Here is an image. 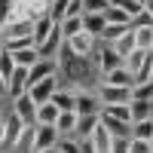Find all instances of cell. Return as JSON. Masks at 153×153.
Listing matches in <instances>:
<instances>
[{
    "label": "cell",
    "instance_id": "cell-38",
    "mask_svg": "<svg viewBox=\"0 0 153 153\" xmlns=\"http://www.w3.org/2000/svg\"><path fill=\"white\" fill-rule=\"evenodd\" d=\"M0 150H6V117H0Z\"/></svg>",
    "mask_w": 153,
    "mask_h": 153
},
{
    "label": "cell",
    "instance_id": "cell-16",
    "mask_svg": "<svg viewBox=\"0 0 153 153\" xmlns=\"http://www.w3.org/2000/svg\"><path fill=\"white\" fill-rule=\"evenodd\" d=\"M129 31H132V25H120V22H107V25H104V31H101V37H98V40H101V43H110V46H113V43H117V40H120L123 34H129Z\"/></svg>",
    "mask_w": 153,
    "mask_h": 153
},
{
    "label": "cell",
    "instance_id": "cell-45",
    "mask_svg": "<svg viewBox=\"0 0 153 153\" xmlns=\"http://www.w3.org/2000/svg\"><path fill=\"white\" fill-rule=\"evenodd\" d=\"M0 101H3V98H0ZM0 117H3V110H0Z\"/></svg>",
    "mask_w": 153,
    "mask_h": 153
},
{
    "label": "cell",
    "instance_id": "cell-47",
    "mask_svg": "<svg viewBox=\"0 0 153 153\" xmlns=\"http://www.w3.org/2000/svg\"><path fill=\"white\" fill-rule=\"evenodd\" d=\"M150 80H153V74H150Z\"/></svg>",
    "mask_w": 153,
    "mask_h": 153
},
{
    "label": "cell",
    "instance_id": "cell-36",
    "mask_svg": "<svg viewBox=\"0 0 153 153\" xmlns=\"http://www.w3.org/2000/svg\"><path fill=\"white\" fill-rule=\"evenodd\" d=\"M132 28H153V16H150V12L144 9L138 19H132Z\"/></svg>",
    "mask_w": 153,
    "mask_h": 153
},
{
    "label": "cell",
    "instance_id": "cell-9",
    "mask_svg": "<svg viewBox=\"0 0 153 153\" xmlns=\"http://www.w3.org/2000/svg\"><path fill=\"white\" fill-rule=\"evenodd\" d=\"M22 37H34V22L16 19V22L3 25V43H6V40H22Z\"/></svg>",
    "mask_w": 153,
    "mask_h": 153
},
{
    "label": "cell",
    "instance_id": "cell-10",
    "mask_svg": "<svg viewBox=\"0 0 153 153\" xmlns=\"http://www.w3.org/2000/svg\"><path fill=\"white\" fill-rule=\"evenodd\" d=\"M49 3L52 0H22V19L28 22H40L49 16Z\"/></svg>",
    "mask_w": 153,
    "mask_h": 153
},
{
    "label": "cell",
    "instance_id": "cell-19",
    "mask_svg": "<svg viewBox=\"0 0 153 153\" xmlns=\"http://www.w3.org/2000/svg\"><path fill=\"white\" fill-rule=\"evenodd\" d=\"M58 107L55 101H46V104H37V126H55L58 123Z\"/></svg>",
    "mask_w": 153,
    "mask_h": 153
},
{
    "label": "cell",
    "instance_id": "cell-33",
    "mask_svg": "<svg viewBox=\"0 0 153 153\" xmlns=\"http://www.w3.org/2000/svg\"><path fill=\"white\" fill-rule=\"evenodd\" d=\"M86 12H107L110 9V0H83Z\"/></svg>",
    "mask_w": 153,
    "mask_h": 153
},
{
    "label": "cell",
    "instance_id": "cell-30",
    "mask_svg": "<svg viewBox=\"0 0 153 153\" xmlns=\"http://www.w3.org/2000/svg\"><path fill=\"white\" fill-rule=\"evenodd\" d=\"M132 98H141V101H153V80H144L132 89Z\"/></svg>",
    "mask_w": 153,
    "mask_h": 153
},
{
    "label": "cell",
    "instance_id": "cell-26",
    "mask_svg": "<svg viewBox=\"0 0 153 153\" xmlns=\"http://www.w3.org/2000/svg\"><path fill=\"white\" fill-rule=\"evenodd\" d=\"M68 6H71V0H52V3H49V19L55 25H61L68 19Z\"/></svg>",
    "mask_w": 153,
    "mask_h": 153
},
{
    "label": "cell",
    "instance_id": "cell-4",
    "mask_svg": "<svg viewBox=\"0 0 153 153\" xmlns=\"http://www.w3.org/2000/svg\"><path fill=\"white\" fill-rule=\"evenodd\" d=\"M74 98H76V113L80 117H92V113H101V98H98V89H74Z\"/></svg>",
    "mask_w": 153,
    "mask_h": 153
},
{
    "label": "cell",
    "instance_id": "cell-11",
    "mask_svg": "<svg viewBox=\"0 0 153 153\" xmlns=\"http://www.w3.org/2000/svg\"><path fill=\"white\" fill-rule=\"evenodd\" d=\"M76 123H80V113H76V110H61V113H58L55 129H58V135H61V138H74Z\"/></svg>",
    "mask_w": 153,
    "mask_h": 153
},
{
    "label": "cell",
    "instance_id": "cell-44",
    "mask_svg": "<svg viewBox=\"0 0 153 153\" xmlns=\"http://www.w3.org/2000/svg\"><path fill=\"white\" fill-rule=\"evenodd\" d=\"M52 153H61V150H58V147H55V150H52Z\"/></svg>",
    "mask_w": 153,
    "mask_h": 153
},
{
    "label": "cell",
    "instance_id": "cell-40",
    "mask_svg": "<svg viewBox=\"0 0 153 153\" xmlns=\"http://www.w3.org/2000/svg\"><path fill=\"white\" fill-rule=\"evenodd\" d=\"M144 9H147L150 16H153V0H144Z\"/></svg>",
    "mask_w": 153,
    "mask_h": 153
},
{
    "label": "cell",
    "instance_id": "cell-15",
    "mask_svg": "<svg viewBox=\"0 0 153 153\" xmlns=\"http://www.w3.org/2000/svg\"><path fill=\"white\" fill-rule=\"evenodd\" d=\"M98 83H107V86H129V89H135V76L129 74V68H117V71H110L107 76H101Z\"/></svg>",
    "mask_w": 153,
    "mask_h": 153
},
{
    "label": "cell",
    "instance_id": "cell-12",
    "mask_svg": "<svg viewBox=\"0 0 153 153\" xmlns=\"http://www.w3.org/2000/svg\"><path fill=\"white\" fill-rule=\"evenodd\" d=\"M34 138H37V126H25L16 144L9 147V153H34Z\"/></svg>",
    "mask_w": 153,
    "mask_h": 153
},
{
    "label": "cell",
    "instance_id": "cell-6",
    "mask_svg": "<svg viewBox=\"0 0 153 153\" xmlns=\"http://www.w3.org/2000/svg\"><path fill=\"white\" fill-rule=\"evenodd\" d=\"M98 98H101V107L104 104H129L132 101V89L129 86H107V83H98Z\"/></svg>",
    "mask_w": 153,
    "mask_h": 153
},
{
    "label": "cell",
    "instance_id": "cell-17",
    "mask_svg": "<svg viewBox=\"0 0 153 153\" xmlns=\"http://www.w3.org/2000/svg\"><path fill=\"white\" fill-rule=\"evenodd\" d=\"M12 58H16V68H34L37 61H40V49L37 46H28V49H16V52H12Z\"/></svg>",
    "mask_w": 153,
    "mask_h": 153
},
{
    "label": "cell",
    "instance_id": "cell-14",
    "mask_svg": "<svg viewBox=\"0 0 153 153\" xmlns=\"http://www.w3.org/2000/svg\"><path fill=\"white\" fill-rule=\"evenodd\" d=\"M98 117H101V126H104L113 138H132V123H123V120L104 117V113H98Z\"/></svg>",
    "mask_w": 153,
    "mask_h": 153
},
{
    "label": "cell",
    "instance_id": "cell-27",
    "mask_svg": "<svg viewBox=\"0 0 153 153\" xmlns=\"http://www.w3.org/2000/svg\"><path fill=\"white\" fill-rule=\"evenodd\" d=\"M135 43L144 52H153V28H135Z\"/></svg>",
    "mask_w": 153,
    "mask_h": 153
},
{
    "label": "cell",
    "instance_id": "cell-31",
    "mask_svg": "<svg viewBox=\"0 0 153 153\" xmlns=\"http://www.w3.org/2000/svg\"><path fill=\"white\" fill-rule=\"evenodd\" d=\"M104 19H107V22H120V25H132V19L126 16L123 6H110V9L104 12Z\"/></svg>",
    "mask_w": 153,
    "mask_h": 153
},
{
    "label": "cell",
    "instance_id": "cell-1",
    "mask_svg": "<svg viewBox=\"0 0 153 153\" xmlns=\"http://www.w3.org/2000/svg\"><path fill=\"white\" fill-rule=\"evenodd\" d=\"M58 76L68 80L71 89H92L89 83H92L95 76H101V74H98L95 58H80V55H74L68 46H61V52H58Z\"/></svg>",
    "mask_w": 153,
    "mask_h": 153
},
{
    "label": "cell",
    "instance_id": "cell-49",
    "mask_svg": "<svg viewBox=\"0 0 153 153\" xmlns=\"http://www.w3.org/2000/svg\"><path fill=\"white\" fill-rule=\"evenodd\" d=\"M3 153H6V150H3Z\"/></svg>",
    "mask_w": 153,
    "mask_h": 153
},
{
    "label": "cell",
    "instance_id": "cell-13",
    "mask_svg": "<svg viewBox=\"0 0 153 153\" xmlns=\"http://www.w3.org/2000/svg\"><path fill=\"white\" fill-rule=\"evenodd\" d=\"M98 123H101V117H98V113H92V117H80V123H76V132H74V138H76V141H89V138L95 135Z\"/></svg>",
    "mask_w": 153,
    "mask_h": 153
},
{
    "label": "cell",
    "instance_id": "cell-35",
    "mask_svg": "<svg viewBox=\"0 0 153 153\" xmlns=\"http://www.w3.org/2000/svg\"><path fill=\"white\" fill-rule=\"evenodd\" d=\"M129 153H153V147H150V141L132 138V141H129Z\"/></svg>",
    "mask_w": 153,
    "mask_h": 153
},
{
    "label": "cell",
    "instance_id": "cell-46",
    "mask_svg": "<svg viewBox=\"0 0 153 153\" xmlns=\"http://www.w3.org/2000/svg\"><path fill=\"white\" fill-rule=\"evenodd\" d=\"M150 147H153V138H150Z\"/></svg>",
    "mask_w": 153,
    "mask_h": 153
},
{
    "label": "cell",
    "instance_id": "cell-29",
    "mask_svg": "<svg viewBox=\"0 0 153 153\" xmlns=\"http://www.w3.org/2000/svg\"><path fill=\"white\" fill-rule=\"evenodd\" d=\"M58 28H61V34H65V40H71V37H76L83 31V19H65Z\"/></svg>",
    "mask_w": 153,
    "mask_h": 153
},
{
    "label": "cell",
    "instance_id": "cell-48",
    "mask_svg": "<svg viewBox=\"0 0 153 153\" xmlns=\"http://www.w3.org/2000/svg\"><path fill=\"white\" fill-rule=\"evenodd\" d=\"M141 3H144V0H141Z\"/></svg>",
    "mask_w": 153,
    "mask_h": 153
},
{
    "label": "cell",
    "instance_id": "cell-32",
    "mask_svg": "<svg viewBox=\"0 0 153 153\" xmlns=\"http://www.w3.org/2000/svg\"><path fill=\"white\" fill-rule=\"evenodd\" d=\"M120 6L126 9V16H129V19H138V16L144 12V3H141V0H123Z\"/></svg>",
    "mask_w": 153,
    "mask_h": 153
},
{
    "label": "cell",
    "instance_id": "cell-5",
    "mask_svg": "<svg viewBox=\"0 0 153 153\" xmlns=\"http://www.w3.org/2000/svg\"><path fill=\"white\" fill-rule=\"evenodd\" d=\"M95 65H98V74H101V76H107L110 71L123 68L126 61L117 55V49H113V46H107V43H98V52H95Z\"/></svg>",
    "mask_w": 153,
    "mask_h": 153
},
{
    "label": "cell",
    "instance_id": "cell-24",
    "mask_svg": "<svg viewBox=\"0 0 153 153\" xmlns=\"http://www.w3.org/2000/svg\"><path fill=\"white\" fill-rule=\"evenodd\" d=\"M101 113H104V117H113V120H123V123H132V107L129 104H104Z\"/></svg>",
    "mask_w": 153,
    "mask_h": 153
},
{
    "label": "cell",
    "instance_id": "cell-2",
    "mask_svg": "<svg viewBox=\"0 0 153 153\" xmlns=\"http://www.w3.org/2000/svg\"><path fill=\"white\" fill-rule=\"evenodd\" d=\"M98 37H92L89 31H80L76 37H71V40H65V46L71 49L74 55H80V58H95V52H98Z\"/></svg>",
    "mask_w": 153,
    "mask_h": 153
},
{
    "label": "cell",
    "instance_id": "cell-8",
    "mask_svg": "<svg viewBox=\"0 0 153 153\" xmlns=\"http://www.w3.org/2000/svg\"><path fill=\"white\" fill-rule=\"evenodd\" d=\"M61 141V135L55 126H37V138H34V153H46V150H55Z\"/></svg>",
    "mask_w": 153,
    "mask_h": 153
},
{
    "label": "cell",
    "instance_id": "cell-34",
    "mask_svg": "<svg viewBox=\"0 0 153 153\" xmlns=\"http://www.w3.org/2000/svg\"><path fill=\"white\" fill-rule=\"evenodd\" d=\"M58 150H61V153H83L76 138H61V141H58Z\"/></svg>",
    "mask_w": 153,
    "mask_h": 153
},
{
    "label": "cell",
    "instance_id": "cell-25",
    "mask_svg": "<svg viewBox=\"0 0 153 153\" xmlns=\"http://www.w3.org/2000/svg\"><path fill=\"white\" fill-rule=\"evenodd\" d=\"M52 101H55V107H58V110H74V107H76L74 89H58V92L52 95Z\"/></svg>",
    "mask_w": 153,
    "mask_h": 153
},
{
    "label": "cell",
    "instance_id": "cell-42",
    "mask_svg": "<svg viewBox=\"0 0 153 153\" xmlns=\"http://www.w3.org/2000/svg\"><path fill=\"white\" fill-rule=\"evenodd\" d=\"M120 3H123V0H110V6H120Z\"/></svg>",
    "mask_w": 153,
    "mask_h": 153
},
{
    "label": "cell",
    "instance_id": "cell-22",
    "mask_svg": "<svg viewBox=\"0 0 153 153\" xmlns=\"http://www.w3.org/2000/svg\"><path fill=\"white\" fill-rule=\"evenodd\" d=\"M132 107V123H141V120H153V101H141V98H132L129 101Z\"/></svg>",
    "mask_w": 153,
    "mask_h": 153
},
{
    "label": "cell",
    "instance_id": "cell-43",
    "mask_svg": "<svg viewBox=\"0 0 153 153\" xmlns=\"http://www.w3.org/2000/svg\"><path fill=\"white\" fill-rule=\"evenodd\" d=\"M3 49H6V46H3V43H0V55H3Z\"/></svg>",
    "mask_w": 153,
    "mask_h": 153
},
{
    "label": "cell",
    "instance_id": "cell-41",
    "mask_svg": "<svg viewBox=\"0 0 153 153\" xmlns=\"http://www.w3.org/2000/svg\"><path fill=\"white\" fill-rule=\"evenodd\" d=\"M0 43H3V22H0Z\"/></svg>",
    "mask_w": 153,
    "mask_h": 153
},
{
    "label": "cell",
    "instance_id": "cell-18",
    "mask_svg": "<svg viewBox=\"0 0 153 153\" xmlns=\"http://www.w3.org/2000/svg\"><path fill=\"white\" fill-rule=\"evenodd\" d=\"M52 31H55V22L49 19V16L40 19V22H34V46H37V49H43V43L49 40V34H52Z\"/></svg>",
    "mask_w": 153,
    "mask_h": 153
},
{
    "label": "cell",
    "instance_id": "cell-21",
    "mask_svg": "<svg viewBox=\"0 0 153 153\" xmlns=\"http://www.w3.org/2000/svg\"><path fill=\"white\" fill-rule=\"evenodd\" d=\"M104 25H107L104 12H86V16H83V31H89L92 37H101V31H104Z\"/></svg>",
    "mask_w": 153,
    "mask_h": 153
},
{
    "label": "cell",
    "instance_id": "cell-28",
    "mask_svg": "<svg viewBox=\"0 0 153 153\" xmlns=\"http://www.w3.org/2000/svg\"><path fill=\"white\" fill-rule=\"evenodd\" d=\"M132 138H141V141H150V138H153V120H141V123H132Z\"/></svg>",
    "mask_w": 153,
    "mask_h": 153
},
{
    "label": "cell",
    "instance_id": "cell-3",
    "mask_svg": "<svg viewBox=\"0 0 153 153\" xmlns=\"http://www.w3.org/2000/svg\"><path fill=\"white\" fill-rule=\"evenodd\" d=\"M9 110L25 123V126H37V101L31 98V92H25L19 98H9Z\"/></svg>",
    "mask_w": 153,
    "mask_h": 153
},
{
    "label": "cell",
    "instance_id": "cell-39",
    "mask_svg": "<svg viewBox=\"0 0 153 153\" xmlns=\"http://www.w3.org/2000/svg\"><path fill=\"white\" fill-rule=\"evenodd\" d=\"M0 98H9V80L0 74Z\"/></svg>",
    "mask_w": 153,
    "mask_h": 153
},
{
    "label": "cell",
    "instance_id": "cell-23",
    "mask_svg": "<svg viewBox=\"0 0 153 153\" xmlns=\"http://www.w3.org/2000/svg\"><path fill=\"white\" fill-rule=\"evenodd\" d=\"M107 46H110V43H107ZM113 49H117V55H120L123 61H126V58H129V55L135 52V49H138V43H135V28H132L129 34H123V37H120V40H117V43H113Z\"/></svg>",
    "mask_w": 153,
    "mask_h": 153
},
{
    "label": "cell",
    "instance_id": "cell-7",
    "mask_svg": "<svg viewBox=\"0 0 153 153\" xmlns=\"http://www.w3.org/2000/svg\"><path fill=\"white\" fill-rule=\"evenodd\" d=\"M58 80H61V76H58V74H52V76H46V80L34 83V86L28 89L31 98L37 101V104H46V101H52V95L58 92Z\"/></svg>",
    "mask_w": 153,
    "mask_h": 153
},
{
    "label": "cell",
    "instance_id": "cell-37",
    "mask_svg": "<svg viewBox=\"0 0 153 153\" xmlns=\"http://www.w3.org/2000/svg\"><path fill=\"white\" fill-rule=\"evenodd\" d=\"M129 141H132V138H113L110 153H129Z\"/></svg>",
    "mask_w": 153,
    "mask_h": 153
},
{
    "label": "cell",
    "instance_id": "cell-20",
    "mask_svg": "<svg viewBox=\"0 0 153 153\" xmlns=\"http://www.w3.org/2000/svg\"><path fill=\"white\" fill-rule=\"evenodd\" d=\"M92 141V147H95V153H110V147H113V135L104 129V126L98 123V129H95V135L89 138Z\"/></svg>",
    "mask_w": 153,
    "mask_h": 153
}]
</instances>
